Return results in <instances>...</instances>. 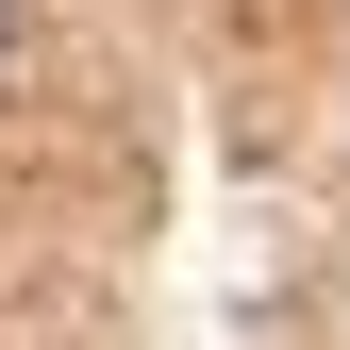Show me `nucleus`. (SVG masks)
<instances>
[{"instance_id":"nucleus-1","label":"nucleus","mask_w":350,"mask_h":350,"mask_svg":"<svg viewBox=\"0 0 350 350\" xmlns=\"http://www.w3.org/2000/svg\"><path fill=\"white\" fill-rule=\"evenodd\" d=\"M0 51H17V0H0Z\"/></svg>"}]
</instances>
